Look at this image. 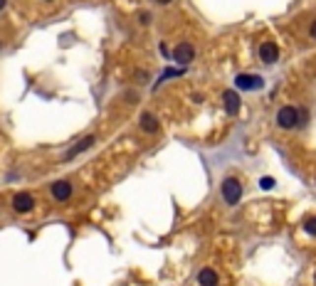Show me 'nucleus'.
<instances>
[{
  "label": "nucleus",
  "mask_w": 316,
  "mask_h": 286,
  "mask_svg": "<svg viewBox=\"0 0 316 286\" xmlns=\"http://www.w3.org/2000/svg\"><path fill=\"white\" fill-rule=\"evenodd\" d=\"M220 195H222V200H225L230 207L237 205L240 198H242V183H240L235 175H227V178L222 180V185H220Z\"/></svg>",
  "instance_id": "nucleus-1"
},
{
  "label": "nucleus",
  "mask_w": 316,
  "mask_h": 286,
  "mask_svg": "<svg viewBox=\"0 0 316 286\" xmlns=\"http://www.w3.org/2000/svg\"><path fill=\"white\" fill-rule=\"evenodd\" d=\"M277 126L279 128H296L299 126V109L296 106H282L277 111Z\"/></svg>",
  "instance_id": "nucleus-2"
},
{
  "label": "nucleus",
  "mask_w": 316,
  "mask_h": 286,
  "mask_svg": "<svg viewBox=\"0 0 316 286\" xmlns=\"http://www.w3.org/2000/svg\"><path fill=\"white\" fill-rule=\"evenodd\" d=\"M193 59H195V47H193V42H181V45H176V50H173V62H176V64L188 67Z\"/></svg>",
  "instance_id": "nucleus-3"
},
{
  "label": "nucleus",
  "mask_w": 316,
  "mask_h": 286,
  "mask_svg": "<svg viewBox=\"0 0 316 286\" xmlns=\"http://www.w3.org/2000/svg\"><path fill=\"white\" fill-rule=\"evenodd\" d=\"M235 86L240 91H257L264 86V79L259 74H237L235 77Z\"/></svg>",
  "instance_id": "nucleus-4"
},
{
  "label": "nucleus",
  "mask_w": 316,
  "mask_h": 286,
  "mask_svg": "<svg viewBox=\"0 0 316 286\" xmlns=\"http://www.w3.org/2000/svg\"><path fill=\"white\" fill-rule=\"evenodd\" d=\"M72 193H74V188H72L69 180H55L50 185V195H52L55 202H67L72 198Z\"/></svg>",
  "instance_id": "nucleus-5"
},
{
  "label": "nucleus",
  "mask_w": 316,
  "mask_h": 286,
  "mask_svg": "<svg viewBox=\"0 0 316 286\" xmlns=\"http://www.w3.org/2000/svg\"><path fill=\"white\" fill-rule=\"evenodd\" d=\"M94 143H96V136L92 133V136H87V138H82L79 143H74V146L64 153V161H72V158H77L79 153H84V151H89L92 146H94Z\"/></svg>",
  "instance_id": "nucleus-6"
},
{
  "label": "nucleus",
  "mask_w": 316,
  "mask_h": 286,
  "mask_svg": "<svg viewBox=\"0 0 316 286\" xmlns=\"http://www.w3.org/2000/svg\"><path fill=\"white\" fill-rule=\"evenodd\" d=\"M257 55H259V59H262L264 64H274V62L279 59V47H277L274 42H262L259 50H257Z\"/></svg>",
  "instance_id": "nucleus-7"
},
{
  "label": "nucleus",
  "mask_w": 316,
  "mask_h": 286,
  "mask_svg": "<svg viewBox=\"0 0 316 286\" xmlns=\"http://www.w3.org/2000/svg\"><path fill=\"white\" fill-rule=\"evenodd\" d=\"M222 104H225V111H227L230 116H237V114H240L242 101H240V94H237L235 89H227V91L222 94Z\"/></svg>",
  "instance_id": "nucleus-8"
},
{
  "label": "nucleus",
  "mask_w": 316,
  "mask_h": 286,
  "mask_svg": "<svg viewBox=\"0 0 316 286\" xmlns=\"http://www.w3.org/2000/svg\"><path fill=\"white\" fill-rule=\"evenodd\" d=\"M13 210H15V212H30V210H35V198H32L30 193H18V195H13Z\"/></svg>",
  "instance_id": "nucleus-9"
},
{
  "label": "nucleus",
  "mask_w": 316,
  "mask_h": 286,
  "mask_svg": "<svg viewBox=\"0 0 316 286\" xmlns=\"http://www.w3.org/2000/svg\"><path fill=\"white\" fill-rule=\"evenodd\" d=\"M138 123H141V131H143V133H158V128H161V123H158V118H156L151 111H143Z\"/></svg>",
  "instance_id": "nucleus-10"
},
{
  "label": "nucleus",
  "mask_w": 316,
  "mask_h": 286,
  "mask_svg": "<svg viewBox=\"0 0 316 286\" xmlns=\"http://www.w3.org/2000/svg\"><path fill=\"white\" fill-rule=\"evenodd\" d=\"M198 281H200V286H218V284H220V276H218L215 269L205 266V269L198 271Z\"/></svg>",
  "instance_id": "nucleus-11"
},
{
  "label": "nucleus",
  "mask_w": 316,
  "mask_h": 286,
  "mask_svg": "<svg viewBox=\"0 0 316 286\" xmlns=\"http://www.w3.org/2000/svg\"><path fill=\"white\" fill-rule=\"evenodd\" d=\"M304 232H306V234H311V237H316V215L304 220Z\"/></svg>",
  "instance_id": "nucleus-12"
},
{
  "label": "nucleus",
  "mask_w": 316,
  "mask_h": 286,
  "mask_svg": "<svg viewBox=\"0 0 316 286\" xmlns=\"http://www.w3.org/2000/svg\"><path fill=\"white\" fill-rule=\"evenodd\" d=\"M168 77H181V69H166V72H163V77L158 79V84H163Z\"/></svg>",
  "instance_id": "nucleus-13"
},
{
  "label": "nucleus",
  "mask_w": 316,
  "mask_h": 286,
  "mask_svg": "<svg viewBox=\"0 0 316 286\" xmlns=\"http://www.w3.org/2000/svg\"><path fill=\"white\" fill-rule=\"evenodd\" d=\"M259 188H262V190H272V188H274V178H262V180H259Z\"/></svg>",
  "instance_id": "nucleus-14"
},
{
  "label": "nucleus",
  "mask_w": 316,
  "mask_h": 286,
  "mask_svg": "<svg viewBox=\"0 0 316 286\" xmlns=\"http://www.w3.org/2000/svg\"><path fill=\"white\" fill-rule=\"evenodd\" d=\"M309 35H311V40H316V20L309 25Z\"/></svg>",
  "instance_id": "nucleus-15"
},
{
  "label": "nucleus",
  "mask_w": 316,
  "mask_h": 286,
  "mask_svg": "<svg viewBox=\"0 0 316 286\" xmlns=\"http://www.w3.org/2000/svg\"><path fill=\"white\" fill-rule=\"evenodd\" d=\"M158 5H168V3H173V0H156Z\"/></svg>",
  "instance_id": "nucleus-16"
},
{
  "label": "nucleus",
  "mask_w": 316,
  "mask_h": 286,
  "mask_svg": "<svg viewBox=\"0 0 316 286\" xmlns=\"http://www.w3.org/2000/svg\"><path fill=\"white\" fill-rule=\"evenodd\" d=\"M5 3H8V0H0V13H3V10H5Z\"/></svg>",
  "instance_id": "nucleus-17"
},
{
  "label": "nucleus",
  "mask_w": 316,
  "mask_h": 286,
  "mask_svg": "<svg viewBox=\"0 0 316 286\" xmlns=\"http://www.w3.org/2000/svg\"><path fill=\"white\" fill-rule=\"evenodd\" d=\"M0 50H3V40H0Z\"/></svg>",
  "instance_id": "nucleus-18"
},
{
  "label": "nucleus",
  "mask_w": 316,
  "mask_h": 286,
  "mask_svg": "<svg viewBox=\"0 0 316 286\" xmlns=\"http://www.w3.org/2000/svg\"><path fill=\"white\" fill-rule=\"evenodd\" d=\"M45 3H52V0H45Z\"/></svg>",
  "instance_id": "nucleus-19"
},
{
  "label": "nucleus",
  "mask_w": 316,
  "mask_h": 286,
  "mask_svg": "<svg viewBox=\"0 0 316 286\" xmlns=\"http://www.w3.org/2000/svg\"><path fill=\"white\" fill-rule=\"evenodd\" d=\"M314 279H316V276H314Z\"/></svg>",
  "instance_id": "nucleus-20"
}]
</instances>
